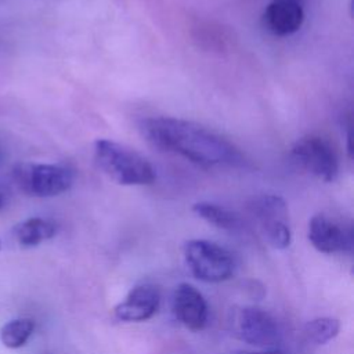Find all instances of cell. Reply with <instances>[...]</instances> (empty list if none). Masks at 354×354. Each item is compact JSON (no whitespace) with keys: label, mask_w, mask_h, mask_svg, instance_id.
<instances>
[{"label":"cell","mask_w":354,"mask_h":354,"mask_svg":"<svg viewBox=\"0 0 354 354\" xmlns=\"http://www.w3.org/2000/svg\"><path fill=\"white\" fill-rule=\"evenodd\" d=\"M142 137L155 148L178 155L202 167L245 166L238 147L213 130L178 118L151 116L138 123Z\"/></svg>","instance_id":"6da1fadb"},{"label":"cell","mask_w":354,"mask_h":354,"mask_svg":"<svg viewBox=\"0 0 354 354\" xmlns=\"http://www.w3.org/2000/svg\"><path fill=\"white\" fill-rule=\"evenodd\" d=\"M94 160L97 166L120 185H149L156 180L152 163L124 144L108 138L94 141Z\"/></svg>","instance_id":"7a4b0ae2"},{"label":"cell","mask_w":354,"mask_h":354,"mask_svg":"<svg viewBox=\"0 0 354 354\" xmlns=\"http://www.w3.org/2000/svg\"><path fill=\"white\" fill-rule=\"evenodd\" d=\"M12 176L22 192L35 198H51L68 191L73 171L62 165L22 162L14 166Z\"/></svg>","instance_id":"3957f363"},{"label":"cell","mask_w":354,"mask_h":354,"mask_svg":"<svg viewBox=\"0 0 354 354\" xmlns=\"http://www.w3.org/2000/svg\"><path fill=\"white\" fill-rule=\"evenodd\" d=\"M183 253L192 275L203 282H223L232 275L234 260L231 253L212 241H187Z\"/></svg>","instance_id":"277c9868"},{"label":"cell","mask_w":354,"mask_h":354,"mask_svg":"<svg viewBox=\"0 0 354 354\" xmlns=\"http://www.w3.org/2000/svg\"><path fill=\"white\" fill-rule=\"evenodd\" d=\"M257 221L264 238L275 249H286L290 245L292 231L289 210L285 199L275 194L254 196L248 205Z\"/></svg>","instance_id":"5b68a950"},{"label":"cell","mask_w":354,"mask_h":354,"mask_svg":"<svg viewBox=\"0 0 354 354\" xmlns=\"http://www.w3.org/2000/svg\"><path fill=\"white\" fill-rule=\"evenodd\" d=\"M230 322L232 333L250 346L274 348L281 342L278 322L271 314L259 307L246 306L235 308Z\"/></svg>","instance_id":"8992f818"},{"label":"cell","mask_w":354,"mask_h":354,"mask_svg":"<svg viewBox=\"0 0 354 354\" xmlns=\"http://www.w3.org/2000/svg\"><path fill=\"white\" fill-rule=\"evenodd\" d=\"M293 162L308 174L330 183L339 173V160L332 145L319 136H304L290 148Z\"/></svg>","instance_id":"52a82bcc"},{"label":"cell","mask_w":354,"mask_h":354,"mask_svg":"<svg viewBox=\"0 0 354 354\" xmlns=\"http://www.w3.org/2000/svg\"><path fill=\"white\" fill-rule=\"evenodd\" d=\"M307 236L310 243L321 253L332 254L353 249V231L330 217L318 213L308 221Z\"/></svg>","instance_id":"ba28073f"},{"label":"cell","mask_w":354,"mask_h":354,"mask_svg":"<svg viewBox=\"0 0 354 354\" xmlns=\"http://www.w3.org/2000/svg\"><path fill=\"white\" fill-rule=\"evenodd\" d=\"M173 314L189 330H202L207 324L209 308L203 295L189 283H180L171 300Z\"/></svg>","instance_id":"9c48e42d"},{"label":"cell","mask_w":354,"mask_h":354,"mask_svg":"<svg viewBox=\"0 0 354 354\" xmlns=\"http://www.w3.org/2000/svg\"><path fill=\"white\" fill-rule=\"evenodd\" d=\"M160 295L152 285H138L115 307V315L120 321L141 322L149 319L159 308Z\"/></svg>","instance_id":"30bf717a"},{"label":"cell","mask_w":354,"mask_h":354,"mask_svg":"<svg viewBox=\"0 0 354 354\" xmlns=\"http://www.w3.org/2000/svg\"><path fill=\"white\" fill-rule=\"evenodd\" d=\"M304 21V10L299 0H271L264 12V26L275 36L296 33Z\"/></svg>","instance_id":"8fae6325"},{"label":"cell","mask_w":354,"mask_h":354,"mask_svg":"<svg viewBox=\"0 0 354 354\" xmlns=\"http://www.w3.org/2000/svg\"><path fill=\"white\" fill-rule=\"evenodd\" d=\"M55 234V223L41 217H30L14 227V236L17 242L25 248L37 246L41 242L51 239Z\"/></svg>","instance_id":"7c38bea8"},{"label":"cell","mask_w":354,"mask_h":354,"mask_svg":"<svg viewBox=\"0 0 354 354\" xmlns=\"http://www.w3.org/2000/svg\"><path fill=\"white\" fill-rule=\"evenodd\" d=\"M196 216L207 221L209 224L230 232L239 231L242 228V220L235 212L220 206L213 202H196L192 206Z\"/></svg>","instance_id":"4fadbf2b"},{"label":"cell","mask_w":354,"mask_h":354,"mask_svg":"<svg viewBox=\"0 0 354 354\" xmlns=\"http://www.w3.org/2000/svg\"><path fill=\"white\" fill-rule=\"evenodd\" d=\"M35 322L29 318H17L7 322L0 330V339L8 348L22 347L33 333Z\"/></svg>","instance_id":"5bb4252c"},{"label":"cell","mask_w":354,"mask_h":354,"mask_svg":"<svg viewBox=\"0 0 354 354\" xmlns=\"http://www.w3.org/2000/svg\"><path fill=\"white\" fill-rule=\"evenodd\" d=\"M340 324L336 318L319 317L308 321L304 326V335L313 344H326L337 336Z\"/></svg>","instance_id":"9a60e30c"},{"label":"cell","mask_w":354,"mask_h":354,"mask_svg":"<svg viewBox=\"0 0 354 354\" xmlns=\"http://www.w3.org/2000/svg\"><path fill=\"white\" fill-rule=\"evenodd\" d=\"M248 354H283L281 350L277 348H267L264 351H257V353H248Z\"/></svg>","instance_id":"2e32d148"},{"label":"cell","mask_w":354,"mask_h":354,"mask_svg":"<svg viewBox=\"0 0 354 354\" xmlns=\"http://www.w3.org/2000/svg\"><path fill=\"white\" fill-rule=\"evenodd\" d=\"M1 203H3V199H1V196H0V206H1Z\"/></svg>","instance_id":"e0dca14e"}]
</instances>
